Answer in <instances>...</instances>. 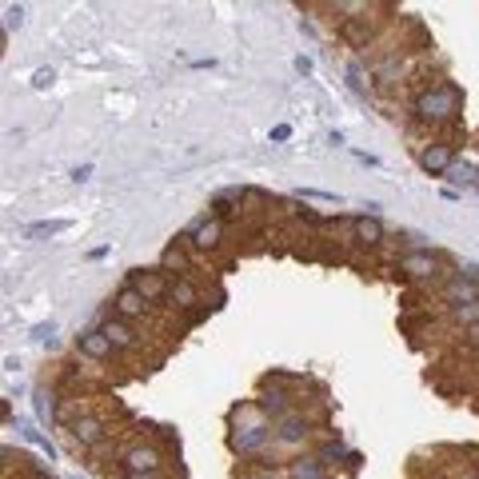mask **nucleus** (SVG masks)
<instances>
[{"label":"nucleus","instance_id":"f257e3e1","mask_svg":"<svg viewBox=\"0 0 479 479\" xmlns=\"http://www.w3.org/2000/svg\"><path fill=\"white\" fill-rule=\"evenodd\" d=\"M463 112V92L451 80H439L416 96V120L419 124H451Z\"/></svg>","mask_w":479,"mask_h":479},{"label":"nucleus","instance_id":"f03ea898","mask_svg":"<svg viewBox=\"0 0 479 479\" xmlns=\"http://www.w3.org/2000/svg\"><path fill=\"white\" fill-rule=\"evenodd\" d=\"M232 448L240 456H260L264 448H275V431L268 419H256V423H236L232 431Z\"/></svg>","mask_w":479,"mask_h":479},{"label":"nucleus","instance_id":"7ed1b4c3","mask_svg":"<svg viewBox=\"0 0 479 479\" xmlns=\"http://www.w3.org/2000/svg\"><path fill=\"white\" fill-rule=\"evenodd\" d=\"M399 272L408 280H436L443 272V256L436 248H411V252L399 256Z\"/></svg>","mask_w":479,"mask_h":479},{"label":"nucleus","instance_id":"20e7f679","mask_svg":"<svg viewBox=\"0 0 479 479\" xmlns=\"http://www.w3.org/2000/svg\"><path fill=\"white\" fill-rule=\"evenodd\" d=\"M164 468L160 451L152 448V443H132V448L124 451V475L132 479H156Z\"/></svg>","mask_w":479,"mask_h":479},{"label":"nucleus","instance_id":"39448f33","mask_svg":"<svg viewBox=\"0 0 479 479\" xmlns=\"http://www.w3.org/2000/svg\"><path fill=\"white\" fill-rule=\"evenodd\" d=\"M128 284H132L148 304H168V288H172V280L164 275V268H148V272L136 268V272L128 275Z\"/></svg>","mask_w":479,"mask_h":479},{"label":"nucleus","instance_id":"423d86ee","mask_svg":"<svg viewBox=\"0 0 479 479\" xmlns=\"http://www.w3.org/2000/svg\"><path fill=\"white\" fill-rule=\"evenodd\" d=\"M184 240H188L192 248H200V252H216V248H220V240H224V220H220V216H212V212L200 216V220L184 232Z\"/></svg>","mask_w":479,"mask_h":479},{"label":"nucleus","instance_id":"0eeeda50","mask_svg":"<svg viewBox=\"0 0 479 479\" xmlns=\"http://www.w3.org/2000/svg\"><path fill=\"white\" fill-rule=\"evenodd\" d=\"M68 436H72V443H76V448L92 451L104 436H108V423H104V416H88V411H80V416L68 423Z\"/></svg>","mask_w":479,"mask_h":479},{"label":"nucleus","instance_id":"6e6552de","mask_svg":"<svg viewBox=\"0 0 479 479\" xmlns=\"http://www.w3.org/2000/svg\"><path fill=\"white\" fill-rule=\"evenodd\" d=\"M272 431H275V443H280V448H296V443L307 439L312 419H307L304 411H288L284 419H272Z\"/></svg>","mask_w":479,"mask_h":479},{"label":"nucleus","instance_id":"1a4fd4ad","mask_svg":"<svg viewBox=\"0 0 479 479\" xmlns=\"http://www.w3.org/2000/svg\"><path fill=\"white\" fill-rule=\"evenodd\" d=\"M76 352H80L84 359H96V364H108V359L116 356L112 339L104 336L100 327H88V332H80V336H76Z\"/></svg>","mask_w":479,"mask_h":479},{"label":"nucleus","instance_id":"9d476101","mask_svg":"<svg viewBox=\"0 0 479 479\" xmlns=\"http://www.w3.org/2000/svg\"><path fill=\"white\" fill-rule=\"evenodd\" d=\"M339 36H344L352 48H367L372 36H376V16H367V9H359V16H344Z\"/></svg>","mask_w":479,"mask_h":479},{"label":"nucleus","instance_id":"9b49d317","mask_svg":"<svg viewBox=\"0 0 479 479\" xmlns=\"http://www.w3.org/2000/svg\"><path fill=\"white\" fill-rule=\"evenodd\" d=\"M443 300H448V307H463V304H479V280H471V275L456 272L443 284Z\"/></svg>","mask_w":479,"mask_h":479},{"label":"nucleus","instance_id":"f8f14e48","mask_svg":"<svg viewBox=\"0 0 479 479\" xmlns=\"http://www.w3.org/2000/svg\"><path fill=\"white\" fill-rule=\"evenodd\" d=\"M148 300L140 296V292H136L132 284H124L120 292H116V300H112V316H120V320H144L148 316Z\"/></svg>","mask_w":479,"mask_h":479},{"label":"nucleus","instance_id":"ddd939ff","mask_svg":"<svg viewBox=\"0 0 479 479\" xmlns=\"http://www.w3.org/2000/svg\"><path fill=\"white\" fill-rule=\"evenodd\" d=\"M168 304L180 307V312H196V307H204V292H200L188 275H176L172 288H168Z\"/></svg>","mask_w":479,"mask_h":479},{"label":"nucleus","instance_id":"4468645a","mask_svg":"<svg viewBox=\"0 0 479 479\" xmlns=\"http://www.w3.org/2000/svg\"><path fill=\"white\" fill-rule=\"evenodd\" d=\"M419 164H423V172H431V176H448V168L456 164V148L443 144V140H436V144H428V148L419 152Z\"/></svg>","mask_w":479,"mask_h":479},{"label":"nucleus","instance_id":"2eb2a0df","mask_svg":"<svg viewBox=\"0 0 479 479\" xmlns=\"http://www.w3.org/2000/svg\"><path fill=\"white\" fill-rule=\"evenodd\" d=\"M100 332H104L108 339H112V347H116V352H132V347L140 344V336H136V327L128 324V320H120V316H108V320L100 324Z\"/></svg>","mask_w":479,"mask_h":479},{"label":"nucleus","instance_id":"dca6fc26","mask_svg":"<svg viewBox=\"0 0 479 479\" xmlns=\"http://www.w3.org/2000/svg\"><path fill=\"white\" fill-rule=\"evenodd\" d=\"M352 236H356V244L376 248V244H384V224H379L376 216H356L352 220Z\"/></svg>","mask_w":479,"mask_h":479},{"label":"nucleus","instance_id":"f3484780","mask_svg":"<svg viewBox=\"0 0 479 479\" xmlns=\"http://www.w3.org/2000/svg\"><path fill=\"white\" fill-rule=\"evenodd\" d=\"M188 248H192V244H188L184 236L164 248V256H160V268H164V272H172V268H176V272H196L192 260H188Z\"/></svg>","mask_w":479,"mask_h":479},{"label":"nucleus","instance_id":"a211bd4d","mask_svg":"<svg viewBox=\"0 0 479 479\" xmlns=\"http://www.w3.org/2000/svg\"><path fill=\"white\" fill-rule=\"evenodd\" d=\"M288 479H327V468L320 463V456H300L288 463Z\"/></svg>","mask_w":479,"mask_h":479},{"label":"nucleus","instance_id":"6ab92c4d","mask_svg":"<svg viewBox=\"0 0 479 479\" xmlns=\"http://www.w3.org/2000/svg\"><path fill=\"white\" fill-rule=\"evenodd\" d=\"M448 180L456 184V188H479V168H471L468 160H463V164L456 160V164L448 168Z\"/></svg>","mask_w":479,"mask_h":479},{"label":"nucleus","instance_id":"aec40b11","mask_svg":"<svg viewBox=\"0 0 479 479\" xmlns=\"http://www.w3.org/2000/svg\"><path fill=\"white\" fill-rule=\"evenodd\" d=\"M316 456H320V463H324L327 471L336 468L339 459H352V463H356V456H347V451H344V443H339V439H324V443H320V451H316Z\"/></svg>","mask_w":479,"mask_h":479},{"label":"nucleus","instance_id":"412c9836","mask_svg":"<svg viewBox=\"0 0 479 479\" xmlns=\"http://www.w3.org/2000/svg\"><path fill=\"white\" fill-rule=\"evenodd\" d=\"M64 228H68V220H36V224L24 228V236H32V240H41V236H60Z\"/></svg>","mask_w":479,"mask_h":479},{"label":"nucleus","instance_id":"4be33fe9","mask_svg":"<svg viewBox=\"0 0 479 479\" xmlns=\"http://www.w3.org/2000/svg\"><path fill=\"white\" fill-rule=\"evenodd\" d=\"M347 76H352V88H356L359 96H372V72H364V64H352Z\"/></svg>","mask_w":479,"mask_h":479},{"label":"nucleus","instance_id":"5701e85b","mask_svg":"<svg viewBox=\"0 0 479 479\" xmlns=\"http://www.w3.org/2000/svg\"><path fill=\"white\" fill-rule=\"evenodd\" d=\"M52 80H56V76H52V68H36V72H32V88H36V92L52 88Z\"/></svg>","mask_w":479,"mask_h":479},{"label":"nucleus","instance_id":"b1692460","mask_svg":"<svg viewBox=\"0 0 479 479\" xmlns=\"http://www.w3.org/2000/svg\"><path fill=\"white\" fill-rule=\"evenodd\" d=\"M4 16H9V21H4V28H21V24H24V9H21V4H16V9H9Z\"/></svg>","mask_w":479,"mask_h":479},{"label":"nucleus","instance_id":"393cba45","mask_svg":"<svg viewBox=\"0 0 479 479\" xmlns=\"http://www.w3.org/2000/svg\"><path fill=\"white\" fill-rule=\"evenodd\" d=\"M272 140H275V144L292 140V124H275V128H272Z\"/></svg>","mask_w":479,"mask_h":479},{"label":"nucleus","instance_id":"a878e982","mask_svg":"<svg viewBox=\"0 0 479 479\" xmlns=\"http://www.w3.org/2000/svg\"><path fill=\"white\" fill-rule=\"evenodd\" d=\"M300 196H304V200H327V204H336V196L332 192H316V188H304Z\"/></svg>","mask_w":479,"mask_h":479},{"label":"nucleus","instance_id":"bb28decb","mask_svg":"<svg viewBox=\"0 0 479 479\" xmlns=\"http://www.w3.org/2000/svg\"><path fill=\"white\" fill-rule=\"evenodd\" d=\"M463 344H468V347H479V324H471L468 332H463Z\"/></svg>","mask_w":479,"mask_h":479},{"label":"nucleus","instance_id":"cd10ccee","mask_svg":"<svg viewBox=\"0 0 479 479\" xmlns=\"http://www.w3.org/2000/svg\"><path fill=\"white\" fill-rule=\"evenodd\" d=\"M88 176H92V164H80V168H72V180H76V184H84Z\"/></svg>","mask_w":479,"mask_h":479},{"label":"nucleus","instance_id":"c85d7f7f","mask_svg":"<svg viewBox=\"0 0 479 479\" xmlns=\"http://www.w3.org/2000/svg\"><path fill=\"white\" fill-rule=\"evenodd\" d=\"M296 72H304V76H307V72H312V60H307V56H296Z\"/></svg>","mask_w":479,"mask_h":479},{"label":"nucleus","instance_id":"c756f323","mask_svg":"<svg viewBox=\"0 0 479 479\" xmlns=\"http://www.w3.org/2000/svg\"><path fill=\"white\" fill-rule=\"evenodd\" d=\"M244 479H280V475H272V471H256V475H244Z\"/></svg>","mask_w":479,"mask_h":479},{"label":"nucleus","instance_id":"7c9ffc66","mask_svg":"<svg viewBox=\"0 0 479 479\" xmlns=\"http://www.w3.org/2000/svg\"><path fill=\"white\" fill-rule=\"evenodd\" d=\"M36 479H48V475H44V471H36Z\"/></svg>","mask_w":479,"mask_h":479},{"label":"nucleus","instance_id":"2f4dec72","mask_svg":"<svg viewBox=\"0 0 479 479\" xmlns=\"http://www.w3.org/2000/svg\"><path fill=\"white\" fill-rule=\"evenodd\" d=\"M468 479H479V471H471V475H468Z\"/></svg>","mask_w":479,"mask_h":479},{"label":"nucleus","instance_id":"473e14b6","mask_svg":"<svg viewBox=\"0 0 479 479\" xmlns=\"http://www.w3.org/2000/svg\"><path fill=\"white\" fill-rule=\"evenodd\" d=\"M475 192H479V188H475Z\"/></svg>","mask_w":479,"mask_h":479}]
</instances>
